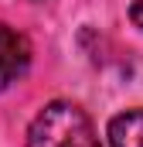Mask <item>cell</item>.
I'll return each mask as SVG.
<instances>
[{
  "label": "cell",
  "instance_id": "obj_1",
  "mask_svg": "<svg viewBox=\"0 0 143 147\" xmlns=\"http://www.w3.org/2000/svg\"><path fill=\"white\" fill-rule=\"evenodd\" d=\"M27 147H99V134L82 106L55 99L31 120Z\"/></svg>",
  "mask_w": 143,
  "mask_h": 147
},
{
  "label": "cell",
  "instance_id": "obj_2",
  "mask_svg": "<svg viewBox=\"0 0 143 147\" xmlns=\"http://www.w3.org/2000/svg\"><path fill=\"white\" fill-rule=\"evenodd\" d=\"M31 65V45L27 38L0 21V92L10 89L17 79H24Z\"/></svg>",
  "mask_w": 143,
  "mask_h": 147
},
{
  "label": "cell",
  "instance_id": "obj_3",
  "mask_svg": "<svg viewBox=\"0 0 143 147\" xmlns=\"http://www.w3.org/2000/svg\"><path fill=\"white\" fill-rule=\"evenodd\" d=\"M109 147H143V106L109 120Z\"/></svg>",
  "mask_w": 143,
  "mask_h": 147
},
{
  "label": "cell",
  "instance_id": "obj_4",
  "mask_svg": "<svg viewBox=\"0 0 143 147\" xmlns=\"http://www.w3.org/2000/svg\"><path fill=\"white\" fill-rule=\"evenodd\" d=\"M130 21L143 28V0H130Z\"/></svg>",
  "mask_w": 143,
  "mask_h": 147
}]
</instances>
